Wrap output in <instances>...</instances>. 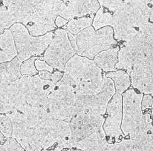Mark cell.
I'll return each mask as SVG.
<instances>
[{
	"label": "cell",
	"mask_w": 153,
	"mask_h": 151,
	"mask_svg": "<svg viewBox=\"0 0 153 151\" xmlns=\"http://www.w3.org/2000/svg\"><path fill=\"white\" fill-rule=\"evenodd\" d=\"M34 64H35L36 69L39 71H42V70H46V71H48L50 73H52L53 70L52 67H50L49 64L44 60L38 59L35 60Z\"/></svg>",
	"instance_id": "4dcf8cb0"
},
{
	"label": "cell",
	"mask_w": 153,
	"mask_h": 151,
	"mask_svg": "<svg viewBox=\"0 0 153 151\" xmlns=\"http://www.w3.org/2000/svg\"><path fill=\"white\" fill-rule=\"evenodd\" d=\"M0 151H25V149L12 137L7 139L0 144Z\"/></svg>",
	"instance_id": "f1b7e54d"
},
{
	"label": "cell",
	"mask_w": 153,
	"mask_h": 151,
	"mask_svg": "<svg viewBox=\"0 0 153 151\" xmlns=\"http://www.w3.org/2000/svg\"><path fill=\"white\" fill-rule=\"evenodd\" d=\"M104 118L102 130L108 144L120 142L125 137L121 130L122 95L116 93L113 96L108 103Z\"/></svg>",
	"instance_id": "8fae6325"
},
{
	"label": "cell",
	"mask_w": 153,
	"mask_h": 151,
	"mask_svg": "<svg viewBox=\"0 0 153 151\" xmlns=\"http://www.w3.org/2000/svg\"><path fill=\"white\" fill-rule=\"evenodd\" d=\"M12 124L11 137L25 151H42V143L58 119L29 118L17 111L6 114Z\"/></svg>",
	"instance_id": "6da1fadb"
},
{
	"label": "cell",
	"mask_w": 153,
	"mask_h": 151,
	"mask_svg": "<svg viewBox=\"0 0 153 151\" xmlns=\"http://www.w3.org/2000/svg\"><path fill=\"white\" fill-rule=\"evenodd\" d=\"M122 119L121 130L124 136L146 123H153V119L143 114L141 102L143 94L133 88L122 94Z\"/></svg>",
	"instance_id": "9c48e42d"
},
{
	"label": "cell",
	"mask_w": 153,
	"mask_h": 151,
	"mask_svg": "<svg viewBox=\"0 0 153 151\" xmlns=\"http://www.w3.org/2000/svg\"><path fill=\"white\" fill-rule=\"evenodd\" d=\"M0 5H1V1H0Z\"/></svg>",
	"instance_id": "8d00e7d4"
},
{
	"label": "cell",
	"mask_w": 153,
	"mask_h": 151,
	"mask_svg": "<svg viewBox=\"0 0 153 151\" xmlns=\"http://www.w3.org/2000/svg\"><path fill=\"white\" fill-rule=\"evenodd\" d=\"M0 64L10 62L17 55L14 39L10 30L0 35Z\"/></svg>",
	"instance_id": "d6986e66"
},
{
	"label": "cell",
	"mask_w": 153,
	"mask_h": 151,
	"mask_svg": "<svg viewBox=\"0 0 153 151\" xmlns=\"http://www.w3.org/2000/svg\"><path fill=\"white\" fill-rule=\"evenodd\" d=\"M37 75L42 80L50 81L54 84H56V83H57L62 79L63 72H61L59 70H56L52 73L46 70H42L39 71L38 74Z\"/></svg>",
	"instance_id": "4316f807"
},
{
	"label": "cell",
	"mask_w": 153,
	"mask_h": 151,
	"mask_svg": "<svg viewBox=\"0 0 153 151\" xmlns=\"http://www.w3.org/2000/svg\"><path fill=\"white\" fill-rule=\"evenodd\" d=\"M71 134L68 122L58 120L43 141V149L61 151L65 148H71L72 147L70 143Z\"/></svg>",
	"instance_id": "5bb4252c"
},
{
	"label": "cell",
	"mask_w": 153,
	"mask_h": 151,
	"mask_svg": "<svg viewBox=\"0 0 153 151\" xmlns=\"http://www.w3.org/2000/svg\"><path fill=\"white\" fill-rule=\"evenodd\" d=\"M47 111L52 119L69 122L78 114L77 95L71 85V77L63 72L49 96Z\"/></svg>",
	"instance_id": "277c9868"
},
{
	"label": "cell",
	"mask_w": 153,
	"mask_h": 151,
	"mask_svg": "<svg viewBox=\"0 0 153 151\" xmlns=\"http://www.w3.org/2000/svg\"><path fill=\"white\" fill-rule=\"evenodd\" d=\"M153 63L146 64L133 69L129 75L132 88L143 94H153Z\"/></svg>",
	"instance_id": "9a60e30c"
},
{
	"label": "cell",
	"mask_w": 153,
	"mask_h": 151,
	"mask_svg": "<svg viewBox=\"0 0 153 151\" xmlns=\"http://www.w3.org/2000/svg\"><path fill=\"white\" fill-rule=\"evenodd\" d=\"M72 145L82 151H106L108 143L102 129Z\"/></svg>",
	"instance_id": "ac0fdd59"
},
{
	"label": "cell",
	"mask_w": 153,
	"mask_h": 151,
	"mask_svg": "<svg viewBox=\"0 0 153 151\" xmlns=\"http://www.w3.org/2000/svg\"><path fill=\"white\" fill-rule=\"evenodd\" d=\"M76 52L71 45L66 31L57 29L52 41L40 59L45 60L50 67L63 72L66 64Z\"/></svg>",
	"instance_id": "30bf717a"
},
{
	"label": "cell",
	"mask_w": 153,
	"mask_h": 151,
	"mask_svg": "<svg viewBox=\"0 0 153 151\" xmlns=\"http://www.w3.org/2000/svg\"><path fill=\"white\" fill-rule=\"evenodd\" d=\"M68 21L64 19L63 18L61 17L60 16H57L56 17L55 21V24L56 25L57 28H61L64 27L65 25H66L68 23Z\"/></svg>",
	"instance_id": "1f68e13d"
},
{
	"label": "cell",
	"mask_w": 153,
	"mask_h": 151,
	"mask_svg": "<svg viewBox=\"0 0 153 151\" xmlns=\"http://www.w3.org/2000/svg\"><path fill=\"white\" fill-rule=\"evenodd\" d=\"M106 151H131L128 138L126 136L120 142L108 144Z\"/></svg>",
	"instance_id": "f546056e"
},
{
	"label": "cell",
	"mask_w": 153,
	"mask_h": 151,
	"mask_svg": "<svg viewBox=\"0 0 153 151\" xmlns=\"http://www.w3.org/2000/svg\"><path fill=\"white\" fill-rule=\"evenodd\" d=\"M14 39L18 57L23 62L31 56L42 55L48 47L53 38L52 32L39 37L30 35L24 25L14 23L10 29Z\"/></svg>",
	"instance_id": "ba28073f"
},
{
	"label": "cell",
	"mask_w": 153,
	"mask_h": 151,
	"mask_svg": "<svg viewBox=\"0 0 153 151\" xmlns=\"http://www.w3.org/2000/svg\"><path fill=\"white\" fill-rule=\"evenodd\" d=\"M0 132L6 138L12 136V124L6 114H0Z\"/></svg>",
	"instance_id": "484cf974"
},
{
	"label": "cell",
	"mask_w": 153,
	"mask_h": 151,
	"mask_svg": "<svg viewBox=\"0 0 153 151\" xmlns=\"http://www.w3.org/2000/svg\"><path fill=\"white\" fill-rule=\"evenodd\" d=\"M6 139H7V138L4 137V135L0 132V144L4 143Z\"/></svg>",
	"instance_id": "d6a6232c"
},
{
	"label": "cell",
	"mask_w": 153,
	"mask_h": 151,
	"mask_svg": "<svg viewBox=\"0 0 153 151\" xmlns=\"http://www.w3.org/2000/svg\"><path fill=\"white\" fill-rule=\"evenodd\" d=\"M113 14L107 8L100 6L97 12L94 14L91 26L95 30L110 26L111 27L113 23Z\"/></svg>",
	"instance_id": "603a6c76"
},
{
	"label": "cell",
	"mask_w": 153,
	"mask_h": 151,
	"mask_svg": "<svg viewBox=\"0 0 153 151\" xmlns=\"http://www.w3.org/2000/svg\"><path fill=\"white\" fill-rule=\"evenodd\" d=\"M13 20L7 8L4 6H0V35L5 29L14 25Z\"/></svg>",
	"instance_id": "cb8c5ba5"
},
{
	"label": "cell",
	"mask_w": 153,
	"mask_h": 151,
	"mask_svg": "<svg viewBox=\"0 0 153 151\" xmlns=\"http://www.w3.org/2000/svg\"><path fill=\"white\" fill-rule=\"evenodd\" d=\"M61 151H70V148H65Z\"/></svg>",
	"instance_id": "e575fe53"
},
{
	"label": "cell",
	"mask_w": 153,
	"mask_h": 151,
	"mask_svg": "<svg viewBox=\"0 0 153 151\" xmlns=\"http://www.w3.org/2000/svg\"><path fill=\"white\" fill-rule=\"evenodd\" d=\"M153 27L139 32L129 42L120 45L116 70H131L146 64L153 63Z\"/></svg>",
	"instance_id": "3957f363"
},
{
	"label": "cell",
	"mask_w": 153,
	"mask_h": 151,
	"mask_svg": "<svg viewBox=\"0 0 153 151\" xmlns=\"http://www.w3.org/2000/svg\"><path fill=\"white\" fill-rule=\"evenodd\" d=\"M141 107L144 115L153 119V94H143Z\"/></svg>",
	"instance_id": "83f0119b"
},
{
	"label": "cell",
	"mask_w": 153,
	"mask_h": 151,
	"mask_svg": "<svg viewBox=\"0 0 153 151\" xmlns=\"http://www.w3.org/2000/svg\"><path fill=\"white\" fill-rule=\"evenodd\" d=\"M22 61L18 56L10 62L0 64V76L3 81L16 80L22 77L20 72Z\"/></svg>",
	"instance_id": "ffe728a7"
},
{
	"label": "cell",
	"mask_w": 153,
	"mask_h": 151,
	"mask_svg": "<svg viewBox=\"0 0 153 151\" xmlns=\"http://www.w3.org/2000/svg\"><path fill=\"white\" fill-rule=\"evenodd\" d=\"M2 77L0 76V84H1V83H2Z\"/></svg>",
	"instance_id": "d590c367"
},
{
	"label": "cell",
	"mask_w": 153,
	"mask_h": 151,
	"mask_svg": "<svg viewBox=\"0 0 153 151\" xmlns=\"http://www.w3.org/2000/svg\"><path fill=\"white\" fill-rule=\"evenodd\" d=\"M64 73L71 77V84L77 95H93L104 85L102 70L93 60L75 54L66 64Z\"/></svg>",
	"instance_id": "7a4b0ae2"
},
{
	"label": "cell",
	"mask_w": 153,
	"mask_h": 151,
	"mask_svg": "<svg viewBox=\"0 0 153 151\" xmlns=\"http://www.w3.org/2000/svg\"><path fill=\"white\" fill-rule=\"evenodd\" d=\"M104 116L80 113L68 122L71 129L70 143H75L102 129Z\"/></svg>",
	"instance_id": "4fadbf2b"
},
{
	"label": "cell",
	"mask_w": 153,
	"mask_h": 151,
	"mask_svg": "<svg viewBox=\"0 0 153 151\" xmlns=\"http://www.w3.org/2000/svg\"><path fill=\"white\" fill-rule=\"evenodd\" d=\"M105 83L104 87L97 94L77 95V104L79 113H89L104 116L108 103L116 94L113 81L103 73Z\"/></svg>",
	"instance_id": "7c38bea8"
},
{
	"label": "cell",
	"mask_w": 153,
	"mask_h": 151,
	"mask_svg": "<svg viewBox=\"0 0 153 151\" xmlns=\"http://www.w3.org/2000/svg\"><path fill=\"white\" fill-rule=\"evenodd\" d=\"M70 151H82L79 148H77L75 147H73L72 146V147L70 148Z\"/></svg>",
	"instance_id": "836d02e7"
},
{
	"label": "cell",
	"mask_w": 153,
	"mask_h": 151,
	"mask_svg": "<svg viewBox=\"0 0 153 151\" xmlns=\"http://www.w3.org/2000/svg\"><path fill=\"white\" fill-rule=\"evenodd\" d=\"M105 74L113 81L116 94L122 95L131 86L129 75L125 70L119 69Z\"/></svg>",
	"instance_id": "44dd1931"
},
{
	"label": "cell",
	"mask_w": 153,
	"mask_h": 151,
	"mask_svg": "<svg viewBox=\"0 0 153 151\" xmlns=\"http://www.w3.org/2000/svg\"><path fill=\"white\" fill-rule=\"evenodd\" d=\"M76 54L91 60L103 50L120 44L110 26L95 30L91 26L75 35Z\"/></svg>",
	"instance_id": "8992f818"
},
{
	"label": "cell",
	"mask_w": 153,
	"mask_h": 151,
	"mask_svg": "<svg viewBox=\"0 0 153 151\" xmlns=\"http://www.w3.org/2000/svg\"><path fill=\"white\" fill-rule=\"evenodd\" d=\"M153 1H122L113 14V22L140 32L153 27Z\"/></svg>",
	"instance_id": "52a82bcc"
},
{
	"label": "cell",
	"mask_w": 153,
	"mask_h": 151,
	"mask_svg": "<svg viewBox=\"0 0 153 151\" xmlns=\"http://www.w3.org/2000/svg\"><path fill=\"white\" fill-rule=\"evenodd\" d=\"M38 59H40V57L33 56L22 64L20 68L21 75L34 76L38 74L39 71L36 69L34 64L35 60Z\"/></svg>",
	"instance_id": "d4e9b609"
},
{
	"label": "cell",
	"mask_w": 153,
	"mask_h": 151,
	"mask_svg": "<svg viewBox=\"0 0 153 151\" xmlns=\"http://www.w3.org/2000/svg\"><path fill=\"white\" fill-rule=\"evenodd\" d=\"M94 17V14H91L83 17L73 18L68 21L62 29L73 35H76L84 29L91 26Z\"/></svg>",
	"instance_id": "7402d4cb"
},
{
	"label": "cell",
	"mask_w": 153,
	"mask_h": 151,
	"mask_svg": "<svg viewBox=\"0 0 153 151\" xmlns=\"http://www.w3.org/2000/svg\"><path fill=\"white\" fill-rule=\"evenodd\" d=\"M120 48V44H118L100 52L93 60L94 63L105 73L115 71L116 70L115 65L118 62V53Z\"/></svg>",
	"instance_id": "e0dca14e"
},
{
	"label": "cell",
	"mask_w": 153,
	"mask_h": 151,
	"mask_svg": "<svg viewBox=\"0 0 153 151\" xmlns=\"http://www.w3.org/2000/svg\"><path fill=\"white\" fill-rule=\"evenodd\" d=\"M64 1H36L35 9L25 25L30 35L39 37L55 29L57 16L65 18Z\"/></svg>",
	"instance_id": "5b68a950"
},
{
	"label": "cell",
	"mask_w": 153,
	"mask_h": 151,
	"mask_svg": "<svg viewBox=\"0 0 153 151\" xmlns=\"http://www.w3.org/2000/svg\"><path fill=\"white\" fill-rule=\"evenodd\" d=\"M66 6L65 20L80 18L95 14L100 7L97 0L95 1H64Z\"/></svg>",
	"instance_id": "2e32d148"
}]
</instances>
